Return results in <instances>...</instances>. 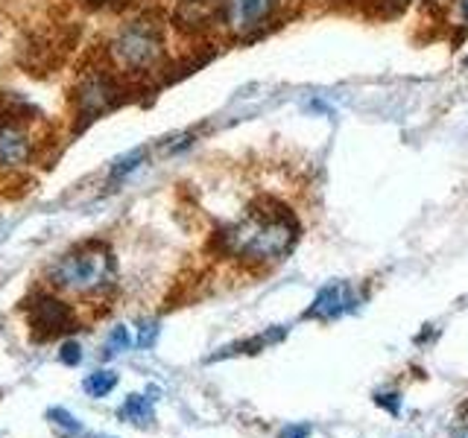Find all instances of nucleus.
Returning <instances> with one entry per match:
<instances>
[{
    "label": "nucleus",
    "instance_id": "obj_1",
    "mask_svg": "<svg viewBox=\"0 0 468 438\" xmlns=\"http://www.w3.org/2000/svg\"><path fill=\"white\" fill-rule=\"evenodd\" d=\"M299 240V223L278 202L255 204L243 219L217 234L219 252L243 263H275Z\"/></svg>",
    "mask_w": 468,
    "mask_h": 438
},
{
    "label": "nucleus",
    "instance_id": "obj_2",
    "mask_svg": "<svg viewBox=\"0 0 468 438\" xmlns=\"http://www.w3.org/2000/svg\"><path fill=\"white\" fill-rule=\"evenodd\" d=\"M50 284L73 296H100L114 287V255L100 240L82 243L53 263Z\"/></svg>",
    "mask_w": 468,
    "mask_h": 438
},
{
    "label": "nucleus",
    "instance_id": "obj_3",
    "mask_svg": "<svg viewBox=\"0 0 468 438\" xmlns=\"http://www.w3.org/2000/svg\"><path fill=\"white\" fill-rule=\"evenodd\" d=\"M112 58L129 73H141L158 65L165 56V38H161V26L150 18H138L121 26V33L109 44Z\"/></svg>",
    "mask_w": 468,
    "mask_h": 438
},
{
    "label": "nucleus",
    "instance_id": "obj_4",
    "mask_svg": "<svg viewBox=\"0 0 468 438\" xmlns=\"http://www.w3.org/2000/svg\"><path fill=\"white\" fill-rule=\"evenodd\" d=\"M73 102H77V117H80L77 129H85L88 123H94L100 114L121 106L123 88L109 70H91L80 79L77 88H73Z\"/></svg>",
    "mask_w": 468,
    "mask_h": 438
},
{
    "label": "nucleus",
    "instance_id": "obj_5",
    "mask_svg": "<svg viewBox=\"0 0 468 438\" xmlns=\"http://www.w3.org/2000/svg\"><path fill=\"white\" fill-rule=\"evenodd\" d=\"M27 313H29V330H33L38 342L77 330V313H73V307L62 298H56L53 292H33L27 301Z\"/></svg>",
    "mask_w": 468,
    "mask_h": 438
},
{
    "label": "nucleus",
    "instance_id": "obj_6",
    "mask_svg": "<svg viewBox=\"0 0 468 438\" xmlns=\"http://www.w3.org/2000/svg\"><path fill=\"white\" fill-rule=\"evenodd\" d=\"M36 155V138L21 120H0V170H18Z\"/></svg>",
    "mask_w": 468,
    "mask_h": 438
},
{
    "label": "nucleus",
    "instance_id": "obj_7",
    "mask_svg": "<svg viewBox=\"0 0 468 438\" xmlns=\"http://www.w3.org/2000/svg\"><path fill=\"white\" fill-rule=\"evenodd\" d=\"M355 292L348 289V284H328L316 292V298L311 304V310L304 313V318H336L348 310H355Z\"/></svg>",
    "mask_w": 468,
    "mask_h": 438
},
{
    "label": "nucleus",
    "instance_id": "obj_8",
    "mask_svg": "<svg viewBox=\"0 0 468 438\" xmlns=\"http://www.w3.org/2000/svg\"><path fill=\"white\" fill-rule=\"evenodd\" d=\"M278 0H234L229 6V21L249 33V29L261 26L263 21H270V15L275 9Z\"/></svg>",
    "mask_w": 468,
    "mask_h": 438
},
{
    "label": "nucleus",
    "instance_id": "obj_9",
    "mask_svg": "<svg viewBox=\"0 0 468 438\" xmlns=\"http://www.w3.org/2000/svg\"><path fill=\"white\" fill-rule=\"evenodd\" d=\"M117 415H121V421L135 423V427H146V423H153V403L144 394H129L123 406L117 409Z\"/></svg>",
    "mask_w": 468,
    "mask_h": 438
},
{
    "label": "nucleus",
    "instance_id": "obj_10",
    "mask_svg": "<svg viewBox=\"0 0 468 438\" xmlns=\"http://www.w3.org/2000/svg\"><path fill=\"white\" fill-rule=\"evenodd\" d=\"M146 161V150L144 146H138V150H132L129 155H123V158H117L114 164H112V182H121V179H126V175L132 172V170H138L141 164Z\"/></svg>",
    "mask_w": 468,
    "mask_h": 438
},
{
    "label": "nucleus",
    "instance_id": "obj_11",
    "mask_svg": "<svg viewBox=\"0 0 468 438\" xmlns=\"http://www.w3.org/2000/svg\"><path fill=\"white\" fill-rule=\"evenodd\" d=\"M114 386H117V377L112 371H94V374H88V380L82 383V389L91 394V398H106Z\"/></svg>",
    "mask_w": 468,
    "mask_h": 438
},
{
    "label": "nucleus",
    "instance_id": "obj_12",
    "mask_svg": "<svg viewBox=\"0 0 468 438\" xmlns=\"http://www.w3.org/2000/svg\"><path fill=\"white\" fill-rule=\"evenodd\" d=\"M129 345H132V336H129V330L121 325V328H114V330H112L109 342H106V350H102V354H106V357L112 360V357L121 354V350H126Z\"/></svg>",
    "mask_w": 468,
    "mask_h": 438
},
{
    "label": "nucleus",
    "instance_id": "obj_13",
    "mask_svg": "<svg viewBox=\"0 0 468 438\" xmlns=\"http://www.w3.org/2000/svg\"><path fill=\"white\" fill-rule=\"evenodd\" d=\"M50 418L58 423V427H65V430H70V433H82V423H80L77 418H73V415H68L65 409H53Z\"/></svg>",
    "mask_w": 468,
    "mask_h": 438
},
{
    "label": "nucleus",
    "instance_id": "obj_14",
    "mask_svg": "<svg viewBox=\"0 0 468 438\" xmlns=\"http://www.w3.org/2000/svg\"><path fill=\"white\" fill-rule=\"evenodd\" d=\"M58 360H62L65 365H80L82 362V348L77 342H65L62 350H58Z\"/></svg>",
    "mask_w": 468,
    "mask_h": 438
},
{
    "label": "nucleus",
    "instance_id": "obj_15",
    "mask_svg": "<svg viewBox=\"0 0 468 438\" xmlns=\"http://www.w3.org/2000/svg\"><path fill=\"white\" fill-rule=\"evenodd\" d=\"M378 403L387 406L389 412H399V394H378Z\"/></svg>",
    "mask_w": 468,
    "mask_h": 438
},
{
    "label": "nucleus",
    "instance_id": "obj_16",
    "mask_svg": "<svg viewBox=\"0 0 468 438\" xmlns=\"http://www.w3.org/2000/svg\"><path fill=\"white\" fill-rule=\"evenodd\" d=\"M307 435H311V427H304V423L302 427H287L282 433V438H307Z\"/></svg>",
    "mask_w": 468,
    "mask_h": 438
},
{
    "label": "nucleus",
    "instance_id": "obj_17",
    "mask_svg": "<svg viewBox=\"0 0 468 438\" xmlns=\"http://www.w3.org/2000/svg\"><path fill=\"white\" fill-rule=\"evenodd\" d=\"M155 333H158V328L155 325H144V330H141V345H153V339H155Z\"/></svg>",
    "mask_w": 468,
    "mask_h": 438
},
{
    "label": "nucleus",
    "instance_id": "obj_18",
    "mask_svg": "<svg viewBox=\"0 0 468 438\" xmlns=\"http://www.w3.org/2000/svg\"><path fill=\"white\" fill-rule=\"evenodd\" d=\"M463 438H468V409L463 412Z\"/></svg>",
    "mask_w": 468,
    "mask_h": 438
},
{
    "label": "nucleus",
    "instance_id": "obj_19",
    "mask_svg": "<svg viewBox=\"0 0 468 438\" xmlns=\"http://www.w3.org/2000/svg\"><path fill=\"white\" fill-rule=\"evenodd\" d=\"M460 9H463V18L468 21V0H463V4H460Z\"/></svg>",
    "mask_w": 468,
    "mask_h": 438
},
{
    "label": "nucleus",
    "instance_id": "obj_20",
    "mask_svg": "<svg viewBox=\"0 0 468 438\" xmlns=\"http://www.w3.org/2000/svg\"><path fill=\"white\" fill-rule=\"evenodd\" d=\"M88 4H100V6H106V4H114V0H88Z\"/></svg>",
    "mask_w": 468,
    "mask_h": 438
},
{
    "label": "nucleus",
    "instance_id": "obj_21",
    "mask_svg": "<svg viewBox=\"0 0 468 438\" xmlns=\"http://www.w3.org/2000/svg\"><path fill=\"white\" fill-rule=\"evenodd\" d=\"M88 438H97V435H88Z\"/></svg>",
    "mask_w": 468,
    "mask_h": 438
},
{
    "label": "nucleus",
    "instance_id": "obj_22",
    "mask_svg": "<svg viewBox=\"0 0 468 438\" xmlns=\"http://www.w3.org/2000/svg\"><path fill=\"white\" fill-rule=\"evenodd\" d=\"M465 65H468V62H465Z\"/></svg>",
    "mask_w": 468,
    "mask_h": 438
}]
</instances>
